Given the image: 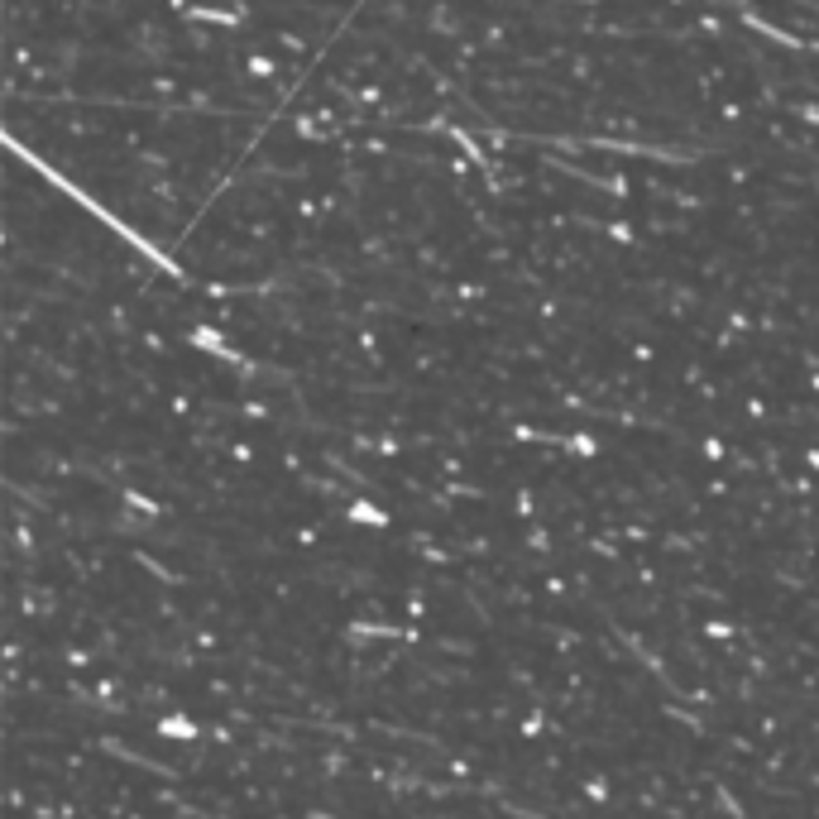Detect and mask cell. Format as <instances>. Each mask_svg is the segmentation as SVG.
<instances>
[{"mask_svg":"<svg viewBox=\"0 0 819 819\" xmlns=\"http://www.w3.org/2000/svg\"><path fill=\"white\" fill-rule=\"evenodd\" d=\"M355 517H360V522H384V512H374V508H364V504H360V508H355Z\"/></svg>","mask_w":819,"mask_h":819,"instance_id":"6da1fadb","label":"cell"}]
</instances>
